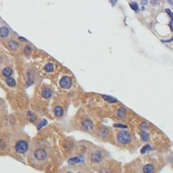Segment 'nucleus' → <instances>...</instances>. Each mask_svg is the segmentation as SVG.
<instances>
[{"label": "nucleus", "instance_id": "nucleus-1", "mask_svg": "<svg viewBox=\"0 0 173 173\" xmlns=\"http://www.w3.org/2000/svg\"><path fill=\"white\" fill-rule=\"evenodd\" d=\"M132 135L127 131H119L116 134V140L119 144L127 145L132 142Z\"/></svg>", "mask_w": 173, "mask_h": 173}, {"label": "nucleus", "instance_id": "nucleus-2", "mask_svg": "<svg viewBox=\"0 0 173 173\" xmlns=\"http://www.w3.org/2000/svg\"><path fill=\"white\" fill-rule=\"evenodd\" d=\"M33 156L37 161H45L48 157L47 149L43 147H38L33 151Z\"/></svg>", "mask_w": 173, "mask_h": 173}, {"label": "nucleus", "instance_id": "nucleus-3", "mask_svg": "<svg viewBox=\"0 0 173 173\" xmlns=\"http://www.w3.org/2000/svg\"><path fill=\"white\" fill-rule=\"evenodd\" d=\"M29 148L28 142L24 140H18L15 144V151L18 154H24L27 151Z\"/></svg>", "mask_w": 173, "mask_h": 173}, {"label": "nucleus", "instance_id": "nucleus-4", "mask_svg": "<svg viewBox=\"0 0 173 173\" xmlns=\"http://www.w3.org/2000/svg\"><path fill=\"white\" fill-rule=\"evenodd\" d=\"M103 153L102 150L99 148H95L90 155L91 161L94 163H100L103 159Z\"/></svg>", "mask_w": 173, "mask_h": 173}, {"label": "nucleus", "instance_id": "nucleus-5", "mask_svg": "<svg viewBox=\"0 0 173 173\" xmlns=\"http://www.w3.org/2000/svg\"><path fill=\"white\" fill-rule=\"evenodd\" d=\"M11 36V29L7 25H0V39L6 40Z\"/></svg>", "mask_w": 173, "mask_h": 173}, {"label": "nucleus", "instance_id": "nucleus-6", "mask_svg": "<svg viewBox=\"0 0 173 173\" xmlns=\"http://www.w3.org/2000/svg\"><path fill=\"white\" fill-rule=\"evenodd\" d=\"M72 85V80L69 76L65 75L59 80V86L63 89H69Z\"/></svg>", "mask_w": 173, "mask_h": 173}, {"label": "nucleus", "instance_id": "nucleus-7", "mask_svg": "<svg viewBox=\"0 0 173 173\" xmlns=\"http://www.w3.org/2000/svg\"><path fill=\"white\" fill-rule=\"evenodd\" d=\"M81 127L83 131L86 132H91L94 128V124L92 120L86 119H84L83 122L81 123Z\"/></svg>", "mask_w": 173, "mask_h": 173}, {"label": "nucleus", "instance_id": "nucleus-8", "mask_svg": "<svg viewBox=\"0 0 173 173\" xmlns=\"http://www.w3.org/2000/svg\"><path fill=\"white\" fill-rule=\"evenodd\" d=\"M7 46L9 48V50L13 51H16L19 49V42L18 41H16L14 38H10L8 39L7 42Z\"/></svg>", "mask_w": 173, "mask_h": 173}, {"label": "nucleus", "instance_id": "nucleus-9", "mask_svg": "<svg viewBox=\"0 0 173 173\" xmlns=\"http://www.w3.org/2000/svg\"><path fill=\"white\" fill-rule=\"evenodd\" d=\"M12 74H13V69L10 67H6L2 70V75L5 78L11 77Z\"/></svg>", "mask_w": 173, "mask_h": 173}, {"label": "nucleus", "instance_id": "nucleus-10", "mask_svg": "<svg viewBox=\"0 0 173 173\" xmlns=\"http://www.w3.org/2000/svg\"><path fill=\"white\" fill-rule=\"evenodd\" d=\"M127 115V110L126 108L123 107H120L116 111V116L118 119H123Z\"/></svg>", "mask_w": 173, "mask_h": 173}, {"label": "nucleus", "instance_id": "nucleus-11", "mask_svg": "<svg viewBox=\"0 0 173 173\" xmlns=\"http://www.w3.org/2000/svg\"><path fill=\"white\" fill-rule=\"evenodd\" d=\"M52 91L50 88H43L42 91V96L45 99H49L52 96Z\"/></svg>", "mask_w": 173, "mask_h": 173}, {"label": "nucleus", "instance_id": "nucleus-12", "mask_svg": "<svg viewBox=\"0 0 173 173\" xmlns=\"http://www.w3.org/2000/svg\"><path fill=\"white\" fill-rule=\"evenodd\" d=\"M5 83L8 86H10V88H15V86H16V81L14 78H12V77L6 78Z\"/></svg>", "mask_w": 173, "mask_h": 173}, {"label": "nucleus", "instance_id": "nucleus-13", "mask_svg": "<svg viewBox=\"0 0 173 173\" xmlns=\"http://www.w3.org/2000/svg\"><path fill=\"white\" fill-rule=\"evenodd\" d=\"M143 171L144 173H154L155 172V167L152 164H147L143 167Z\"/></svg>", "mask_w": 173, "mask_h": 173}, {"label": "nucleus", "instance_id": "nucleus-14", "mask_svg": "<svg viewBox=\"0 0 173 173\" xmlns=\"http://www.w3.org/2000/svg\"><path fill=\"white\" fill-rule=\"evenodd\" d=\"M108 134H109V131H108V129L105 127H103L100 129V131H99V136H100L103 140L107 139L108 136Z\"/></svg>", "mask_w": 173, "mask_h": 173}, {"label": "nucleus", "instance_id": "nucleus-15", "mask_svg": "<svg viewBox=\"0 0 173 173\" xmlns=\"http://www.w3.org/2000/svg\"><path fill=\"white\" fill-rule=\"evenodd\" d=\"M54 113L57 117H61L63 115V108L61 106H57L55 107Z\"/></svg>", "mask_w": 173, "mask_h": 173}, {"label": "nucleus", "instance_id": "nucleus-16", "mask_svg": "<svg viewBox=\"0 0 173 173\" xmlns=\"http://www.w3.org/2000/svg\"><path fill=\"white\" fill-rule=\"evenodd\" d=\"M44 70L47 73H51L54 71V64L52 63H47L44 66Z\"/></svg>", "mask_w": 173, "mask_h": 173}, {"label": "nucleus", "instance_id": "nucleus-17", "mask_svg": "<svg viewBox=\"0 0 173 173\" xmlns=\"http://www.w3.org/2000/svg\"><path fill=\"white\" fill-rule=\"evenodd\" d=\"M82 162V159L80 157H74V158H71L68 160V163L69 164H71V165H73V164H76V163H79Z\"/></svg>", "mask_w": 173, "mask_h": 173}, {"label": "nucleus", "instance_id": "nucleus-18", "mask_svg": "<svg viewBox=\"0 0 173 173\" xmlns=\"http://www.w3.org/2000/svg\"><path fill=\"white\" fill-rule=\"evenodd\" d=\"M31 51H32V48L31 47V46L30 45H26L24 47V48H23V53L26 55H30L31 53Z\"/></svg>", "mask_w": 173, "mask_h": 173}, {"label": "nucleus", "instance_id": "nucleus-19", "mask_svg": "<svg viewBox=\"0 0 173 173\" xmlns=\"http://www.w3.org/2000/svg\"><path fill=\"white\" fill-rule=\"evenodd\" d=\"M103 98L105 99V100L108 103H116L117 102V99L111 97V96H103Z\"/></svg>", "mask_w": 173, "mask_h": 173}, {"label": "nucleus", "instance_id": "nucleus-20", "mask_svg": "<svg viewBox=\"0 0 173 173\" xmlns=\"http://www.w3.org/2000/svg\"><path fill=\"white\" fill-rule=\"evenodd\" d=\"M140 136L142 138V140H144V141H148L149 140V136H148V134L145 131H142L140 132Z\"/></svg>", "mask_w": 173, "mask_h": 173}, {"label": "nucleus", "instance_id": "nucleus-21", "mask_svg": "<svg viewBox=\"0 0 173 173\" xmlns=\"http://www.w3.org/2000/svg\"><path fill=\"white\" fill-rule=\"evenodd\" d=\"M27 115H28V118H29L30 122H34V121H35V119H36V116H35V115H34V114L33 113V112L29 111L28 114H27Z\"/></svg>", "mask_w": 173, "mask_h": 173}, {"label": "nucleus", "instance_id": "nucleus-22", "mask_svg": "<svg viewBox=\"0 0 173 173\" xmlns=\"http://www.w3.org/2000/svg\"><path fill=\"white\" fill-rule=\"evenodd\" d=\"M130 7H131V8L133 11H139V7H138L136 3H130Z\"/></svg>", "mask_w": 173, "mask_h": 173}, {"label": "nucleus", "instance_id": "nucleus-23", "mask_svg": "<svg viewBox=\"0 0 173 173\" xmlns=\"http://www.w3.org/2000/svg\"><path fill=\"white\" fill-rule=\"evenodd\" d=\"M140 128L142 130V131H145L146 129L148 128V123H147L146 122L141 123L140 124Z\"/></svg>", "mask_w": 173, "mask_h": 173}, {"label": "nucleus", "instance_id": "nucleus-24", "mask_svg": "<svg viewBox=\"0 0 173 173\" xmlns=\"http://www.w3.org/2000/svg\"><path fill=\"white\" fill-rule=\"evenodd\" d=\"M47 124V120L46 119H42V122L39 123V124H38V129H40L42 127H43L44 125Z\"/></svg>", "mask_w": 173, "mask_h": 173}, {"label": "nucleus", "instance_id": "nucleus-25", "mask_svg": "<svg viewBox=\"0 0 173 173\" xmlns=\"http://www.w3.org/2000/svg\"><path fill=\"white\" fill-rule=\"evenodd\" d=\"M6 147V144L3 140H0V150H3Z\"/></svg>", "mask_w": 173, "mask_h": 173}, {"label": "nucleus", "instance_id": "nucleus-26", "mask_svg": "<svg viewBox=\"0 0 173 173\" xmlns=\"http://www.w3.org/2000/svg\"><path fill=\"white\" fill-rule=\"evenodd\" d=\"M114 127H122V128H127V127L126 125L120 124V123H115L114 124Z\"/></svg>", "mask_w": 173, "mask_h": 173}, {"label": "nucleus", "instance_id": "nucleus-27", "mask_svg": "<svg viewBox=\"0 0 173 173\" xmlns=\"http://www.w3.org/2000/svg\"><path fill=\"white\" fill-rule=\"evenodd\" d=\"M100 173H111V171L109 169H108V168L104 167V168H102V169H101Z\"/></svg>", "mask_w": 173, "mask_h": 173}, {"label": "nucleus", "instance_id": "nucleus-28", "mask_svg": "<svg viewBox=\"0 0 173 173\" xmlns=\"http://www.w3.org/2000/svg\"><path fill=\"white\" fill-rule=\"evenodd\" d=\"M151 3L154 4V5H155V4H157L159 3V0H151Z\"/></svg>", "mask_w": 173, "mask_h": 173}, {"label": "nucleus", "instance_id": "nucleus-29", "mask_svg": "<svg viewBox=\"0 0 173 173\" xmlns=\"http://www.w3.org/2000/svg\"><path fill=\"white\" fill-rule=\"evenodd\" d=\"M110 2H111V3L112 4V5L115 6L116 4V3H117V0H110Z\"/></svg>", "mask_w": 173, "mask_h": 173}, {"label": "nucleus", "instance_id": "nucleus-30", "mask_svg": "<svg viewBox=\"0 0 173 173\" xmlns=\"http://www.w3.org/2000/svg\"><path fill=\"white\" fill-rule=\"evenodd\" d=\"M147 3H148V0H142V1H141V4H142V5H146V4Z\"/></svg>", "mask_w": 173, "mask_h": 173}, {"label": "nucleus", "instance_id": "nucleus-31", "mask_svg": "<svg viewBox=\"0 0 173 173\" xmlns=\"http://www.w3.org/2000/svg\"><path fill=\"white\" fill-rule=\"evenodd\" d=\"M169 26H170V28H171V31H173V20H171V21L170 22Z\"/></svg>", "mask_w": 173, "mask_h": 173}, {"label": "nucleus", "instance_id": "nucleus-32", "mask_svg": "<svg viewBox=\"0 0 173 173\" xmlns=\"http://www.w3.org/2000/svg\"><path fill=\"white\" fill-rule=\"evenodd\" d=\"M168 3H169V4H171V5H173V0H168Z\"/></svg>", "mask_w": 173, "mask_h": 173}, {"label": "nucleus", "instance_id": "nucleus-33", "mask_svg": "<svg viewBox=\"0 0 173 173\" xmlns=\"http://www.w3.org/2000/svg\"><path fill=\"white\" fill-rule=\"evenodd\" d=\"M65 173H75V172H73V171H68L65 172Z\"/></svg>", "mask_w": 173, "mask_h": 173}, {"label": "nucleus", "instance_id": "nucleus-34", "mask_svg": "<svg viewBox=\"0 0 173 173\" xmlns=\"http://www.w3.org/2000/svg\"><path fill=\"white\" fill-rule=\"evenodd\" d=\"M1 62H2V59L0 58V64H1Z\"/></svg>", "mask_w": 173, "mask_h": 173}, {"label": "nucleus", "instance_id": "nucleus-35", "mask_svg": "<svg viewBox=\"0 0 173 173\" xmlns=\"http://www.w3.org/2000/svg\"><path fill=\"white\" fill-rule=\"evenodd\" d=\"M0 107H1V102H0Z\"/></svg>", "mask_w": 173, "mask_h": 173}]
</instances>
